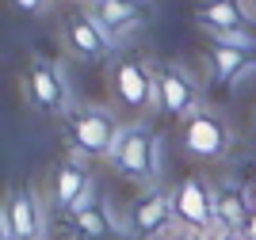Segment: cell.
Returning <instances> with one entry per match:
<instances>
[{"instance_id":"6da1fadb","label":"cell","mask_w":256,"mask_h":240,"mask_svg":"<svg viewBox=\"0 0 256 240\" xmlns=\"http://www.w3.org/2000/svg\"><path fill=\"white\" fill-rule=\"evenodd\" d=\"M69 134L80 157H111L118 141V122L107 107H73L69 111Z\"/></svg>"},{"instance_id":"7a4b0ae2","label":"cell","mask_w":256,"mask_h":240,"mask_svg":"<svg viewBox=\"0 0 256 240\" xmlns=\"http://www.w3.org/2000/svg\"><path fill=\"white\" fill-rule=\"evenodd\" d=\"M111 164L122 176L138 179V183H150L157 176V137L146 126H126L118 134L115 149H111Z\"/></svg>"},{"instance_id":"3957f363","label":"cell","mask_w":256,"mask_h":240,"mask_svg":"<svg viewBox=\"0 0 256 240\" xmlns=\"http://www.w3.org/2000/svg\"><path fill=\"white\" fill-rule=\"evenodd\" d=\"M172 202H176V221L184 229L214 233V191L203 179H195V176L180 179L176 191H172Z\"/></svg>"},{"instance_id":"277c9868","label":"cell","mask_w":256,"mask_h":240,"mask_svg":"<svg viewBox=\"0 0 256 240\" xmlns=\"http://www.w3.org/2000/svg\"><path fill=\"white\" fill-rule=\"evenodd\" d=\"M111 84H115L118 99L130 111H146V107H160L157 103V76L134 57H118L111 69Z\"/></svg>"},{"instance_id":"5b68a950","label":"cell","mask_w":256,"mask_h":240,"mask_svg":"<svg viewBox=\"0 0 256 240\" xmlns=\"http://www.w3.org/2000/svg\"><path fill=\"white\" fill-rule=\"evenodd\" d=\"M157 103L164 115L172 118H192L195 111H199V88H195V80L188 76V69H180V65H164V69H157Z\"/></svg>"},{"instance_id":"8992f818","label":"cell","mask_w":256,"mask_h":240,"mask_svg":"<svg viewBox=\"0 0 256 240\" xmlns=\"http://www.w3.org/2000/svg\"><path fill=\"white\" fill-rule=\"evenodd\" d=\"M230 145V130L218 115L210 111H195L192 118H184V149L199 160H218Z\"/></svg>"},{"instance_id":"52a82bcc","label":"cell","mask_w":256,"mask_h":240,"mask_svg":"<svg viewBox=\"0 0 256 240\" xmlns=\"http://www.w3.org/2000/svg\"><path fill=\"white\" fill-rule=\"evenodd\" d=\"M88 15L104 27V34L111 38V46L118 42V34L134 31V27H142V23L150 19V0H92L88 4Z\"/></svg>"},{"instance_id":"ba28073f","label":"cell","mask_w":256,"mask_h":240,"mask_svg":"<svg viewBox=\"0 0 256 240\" xmlns=\"http://www.w3.org/2000/svg\"><path fill=\"white\" fill-rule=\"evenodd\" d=\"M92 195H96V187H92V176L84 172L80 160H69V164H62L54 172V199H58V206L69 210V214L92 206Z\"/></svg>"},{"instance_id":"9c48e42d","label":"cell","mask_w":256,"mask_h":240,"mask_svg":"<svg viewBox=\"0 0 256 240\" xmlns=\"http://www.w3.org/2000/svg\"><path fill=\"white\" fill-rule=\"evenodd\" d=\"M65 42H69V50H73L76 57H84V61H100V57L111 50V38L104 34V27H100L88 11L65 19Z\"/></svg>"},{"instance_id":"30bf717a","label":"cell","mask_w":256,"mask_h":240,"mask_svg":"<svg viewBox=\"0 0 256 240\" xmlns=\"http://www.w3.org/2000/svg\"><path fill=\"white\" fill-rule=\"evenodd\" d=\"M27 92H31L34 107H42L46 115H58L65 107V84L58 76V69L46 61H34L31 73H27Z\"/></svg>"},{"instance_id":"8fae6325","label":"cell","mask_w":256,"mask_h":240,"mask_svg":"<svg viewBox=\"0 0 256 240\" xmlns=\"http://www.w3.org/2000/svg\"><path fill=\"white\" fill-rule=\"evenodd\" d=\"M172 218H176V202H172V195H164V191H153V195H146V199L134 206V229H138L142 240L164 233Z\"/></svg>"},{"instance_id":"7c38bea8","label":"cell","mask_w":256,"mask_h":240,"mask_svg":"<svg viewBox=\"0 0 256 240\" xmlns=\"http://www.w3.org/2000/svg\"><path fill=\"white\" fill-rule=\"evenodd\" d=\"M248 214H252L248 191H241V187H218L214 191V229L241 233L245 221H248Z\"/></svg>"},{"instance_id":"4fadbf2b","label":"cell","mask_w":256,"mask_h":240,"mask_svg":"<svg viewBox=\"0 0 256 240\" xmlns=\"http://www.w3.org/2000/svg\"><path fill=\"white\" fill-rule=\"evenodd\" d=\"M195 19L203 23L210 34L218 31H245L248 27V11L241 0H206L203 8L195 11Z\"/></svg>"},{"instance_id":"5bb4252c","label":"cell","mask_w":256,"mask_h":240,"mask_svg":"<svg viewBox=\"0 0 256 240\" xmlns=\"http://www.w3.org/2000/svg\"><path fill=\"white\" fill-rule=\"evenodd\" d=\"M4 214L12 218L20 240H38V233H42V214H38V202H34L31 191H16V195H8Z\"/></svg>"},{"instance_id":"9a60e30c","label":"cell","mask_w":256,"mask_h":240,"mask_svg":"<svg viewBox=\"0 0 256 240\" xmlns=\"http://www.w3.org/2000/svg\"><path fill=\"white\" fill-rule=\"evenodd\" d=\"M210 69H214V80H218V84H237L248 69H252V61H248V50L214 46V50H210Z\"/></svg>"},{"instance_id":"2e32d148","label":"cell","mask_w":256,"mask_h":240,"mask_svg":"<svg viewBox=\"0 0 256 240\" xmlns=\"http://www.w3.org/2000/svg\"><path fill=\"white\" fill-rule=\"evenodd\" d=\"M69 218H73V229L80 233V237H88V240H107L111 237V221H107V214H104L100 202L76 210V214H69Z\"/></svg>"},{"instance_id":"e0dca14e","label":"cell","mask_w":256,"mask_h":240,"mask_svg":"<svg viewBox=\"0 0 256 240\" xmlns=\"http://www.w3.org/2000/svg\"><path fill=\"white\" fill-rule=\"evenodd\" d=\"M210 38H214V46H234V50H248V53L256 50V38L248 34V27L245 31H218Z\"/></svg>"},{"instance_id":"ac0fdd59","label":"cell","mask_w":256,"mask_h":240,"mask_svg":"<svg viewBox=\"0 0 256 240\" xmlns=\"http://www.w3.org/2000/svg\"><path fill=\"white\" fill-rule=\"evenodd\" d=\"M241 237H245V240H256V206H252V214H248L245 229H241Z\"/></svg>"},{"instance_id":"d6986e66","label":"cell","mask_w":256,"mask_h":240,"mask_svg":"<svg viewBox=\"0 0 256 240\" xmlns=\"http://www.w3.org/2000/svg\"><path fill=\"white\" fill-rule=\"evenodd\" d=\"M46 0H16V8H23V11H38Z\"/></svg>"},{"instance_id":"ffe728a7","label":"cell","mask_w":256,"mask_h":240,"mask_svg":"<svg viewBox=\"0 0 256 240\" xmlns=\"http://www.w3.org/2000/svg\"><path fill=\"white\" fill-rule=\"evenodd\" d=\"M210 240H245V237H241V233H222V229H214Z\"/></svg>"},{"instance_id":"44dd1931","label":"cell","mask_w":256,"mask_h":240,"mask_svg":"<svg viewBox=\"0 0 256 240\" xmlns=\"http://www.w3.org/2000/svg\"><path fill=\"white\" fill-rule=\"evenodd\" d=\"M248 202H252V206H256V183H252V187H248Z\"/></svg>"},{"instance_id":"7402d4cb","label":"cell","mask_w":256,"mask_h":240,"mask_svg":"<svg viewBox=\"0 0 256 240\" xmlns=\"http://www.w3.org/2000/svg\"><path fill=\"white\" fill-rule=\"evenodd\" d=\"M84 4H92V0H84Z\"/></svg>"}]
</instances>
